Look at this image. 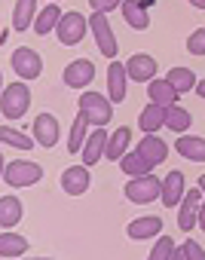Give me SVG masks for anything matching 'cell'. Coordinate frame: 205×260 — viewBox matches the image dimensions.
<instances>
[{
  "label": "cell",
  "instance_id": "cell-1",
  "mask_svg": "<svg viewBox=\"0 0 205 260\" xmlns=\"http://www.w3.org/2000/svg\"><path fill=\"white\" fill-rule=\"evenodd\" d=\"M31 107V89L28 83H7L0 92V113L7 119H22Z\"/></svg>",
  "mask_w": 205,
  "mask_h": 260
},
{
  "label": "cell",
  "instance_id": "cell-2",
  "mask_svg": "<svg viewBox=\"0 0 205 260\" xmlns=\"http://www.w3.org/2000/svg\"><path fill=\"white\" fill-rule=\"evenodd\" d=\"M37 181H43V166L31 162V159H13L4 166V184L19 190V187H34Z\"/></svg>",
  "mask_w": 205,
  "mask_h": 260
},
{
  "label": "cell",
  "instance_id": "cell-3",
  "mask_svg": "<svg viewBox=\"0 0 205 260\" xmlns=\"http://www.w3.org/2000/svg\"><path fill=\"white\" fill-rule=\"evenodd\" d=\"M162 196V181L153 178L150 172L147 175H135L129 184H126V199L135 202V205H150Z\"/></svg>",
  "mask_w": 205,
  "mask_h": 260
},
{
  "label": "cell",
  "instance_id": "cell-4",
  "mask_svg": "<svg viewBox=\"0 0 205 260\" xmlns=\"http://www.w3.org/2000/svg\"><path fill=\"white\" fill-rule=\"evenodd\" d=\"M89 31H92V37H95L101 55L114 61L120 43H117V34H114V28H111V22H108V13H92V16H89Z\"/></svg>",
  "mask_w": 205,
  "mask_h": 260
},
{
  "label": "cell",
  "instance_id": "cell-5",
  "mask_svg": "<svg viewBox=\"0 0 205 260\" xmlns=\"http://www.w3.org/2000/svg\"><path fill=\"white\" fill-rule=\"evenodd\" d=\"M80 110L89 116L92 125H108L114 116V101L101 92H83L80 95Z\"/></svg>",
  "mask_w": 205,
  "mask_h": 260
},
{
  "label": "cell",
  "instance_id": "cell-6",
  "mask_svg": "<svg viewBox=\"0 0 205 260\" xmlns=\"http://www.w3.org/2000/svg\"><path fill=\"white\" fill-rule=\"evenodd\" d=\"M86 28H89V19H86L83 13H77V10L64 13L61 22H58V28H55L58 43H61V46H77V43L86 37Z\"/></svg>",
  "mask_w": 205,
  "mask_h": 260
},
{
  "label": "cell",
  "instance_id": "cell-7",
  "mask_svg": "<svg viewBox=\"0 0 205 260\" xmlns=\"http://www.w3.org/2000/svg\"><path fill=\"white\" fill-rule=\"evenodd\" d=\"M10 64H13V71H16L22 80H37V77L43 74V58H40L37 49H31V46H19V49L13 52Z\"/></svg>",
  "mask_w": 205,
  "mask_h": 260
},
{
  "label": "cell",
  "instance_id": "cell-8",
  "mask_svg": "<svg viewBox=\"0 0 205 260\" xmlns=\"http://www.w3.org/2000/svg\"><path fill=\"white\" fill-rule=\"evenodd\" d=\"M202 190H199V184L193 187V190H187L184 193V199H181V211H178V230L181 233H190L196 223H199V205H202Z\"/></svg>",
  "mask_w": 205,
  "mask_h": 260
},
{
  "label": "cell",
  "instance_id": "cell-9",
  "mask_svg": "<svg viewBox=\"0 0 205 260\" xmlns=\"http://www.w3.org/2000/svg\"><path fill=\"white\" fill-rule=\"evenodd\" d=\"M61 80H64L67 89H86V86L95 80V64H92L89 58H74V61L64 68Z\"/></svg>",
  "mask_w": 205,
  "mask_h": 260
},
{
  "label": "cell",
  "instance_id": "cell-10",
  "mask_svg": "<svg viewBox=\"0 0 205 260\" xmlns=\"http://www.w3.org/2000/svg\"><path fill=\"white\" fill-rule=\"evenodd\" d=\"M92 187V175H89V166H67L61 172V190L67 196H83L86 190Z\"/></svg>",
  "mask_w": 205,
  "mask_h": 260
},
{
  "label": "cell",
  "instance_id": "cell-11",
  "mask_svg": "<svg viewBox=\"0 0 205 260\" xmlns=\"http://www.w3.org/2000/svg\"><path fill=\"white\" fill-rule=\"evenodd\" d=\"M34 138H37L40 147H55L58 144L61 125H58V119L52 113H37V119H34Z\"/></svg>",
  "mask_w": 205,
  "mask_h": 260
},
{
  "label": "cell",
  "instance_id": "cell-12",
  "mask_svg": "<svg viewBox=\"0 0 205 260\" xmlns=\"http://www.w3.org/2000/svg\"><path fill=\"white\" fill-rule=\"evenodd\" d=\"M126 71H129V80H135V83H150V80L156 77L159 64H156L153 55H147V52H135V55L126 61Z\"/></svg>",
  "mask_w": 205,
  "mask_h": 260
},
{
  "label": "cell",
  "instance_id": "cell-13",
  "mask_svg": "<svg viewBox=\"0 0 205 260\" xmlns=\"http://www.w3.org/2000/svg\"><path fill=\"white\" fill-rule=\"evenodd\" d=\"M108 132H105V125H95V132H89V138H86V144H83V162L86 166H95V162H101L105 159V153H108Z\"/></svg>",
  "mask_w": 205,
  "mask_h": 260
},
{
  "label": "cell",
  "instance_id": "cell-14",
  "mask_svg": "<svg viewBox=\"0 0 205 260\" xmlns=\"http://www.w3.org/2000/svg\"><path fill=\"white\" fill-rule=\"evenodd\" d=\"M162 233V217L156 214H144V217H135L129 226H126V236L132 242H141V239H156Z\"/></svg>",
  "mask_w": 205,
  "mask_h": 260
},
{
  "label": "cell",
  "instance_id": "cell-15",
  "mask_svg": "<svg viewBox=\"0 0 205 260\" xmlns=\"http://www.w3.org/2000/svg\"><path fill=\"white\" fill-rule=\"evenodd\" d=\"M126 86H129V71H126V64L123 61H111V68H108V98L114 101V104H120L123 98H126Z\"/></svg>",
  "mask_w": 205,
  "mask_h": 260
},
{
  "label": "cell",
  "instance_id": "cell-16",
  "mask_svg": "<svg viewBox=\"0 0 205 260\" xmlns=\"http://www.w3.org/2000/svg\"><path fill=\"white\" fill-rule=\"evenodd\" d=\"M184 187H187L184 175H181V172H168V175L162 178V196H159L162 205H165V208H178L181 199H184V193H187Z\"/></svg>",
  "mask_w": 205,
  "mask_h": 260
},
{
  "label": "cell",
  "instance_id": "cell-17",
  "mask_svg": "<svg viewBox=\"0 0 205 260\" xmlns=\"http://www.w3.org/2000/svg\"><path fill=\"white\" fill-rule=\"evenodd\" d=\"M120 10H123V19H126L129 28H135V31H147L150 28V13L144 7V0H123Z\"/></svg>",
  "mask_w": 205,
  "mask_h": 260
},
{
  "label": "cell",
  "instance_id": "cell-18",
  "mask_svg": "<svg viewBox=\"0 0 205 260\" xmlns=\"http://www.w3.org/2000/svg\"><path fill=\"white\" fill-rule=\"evenodd\" d=\"M175 150H178L184 159H190V162H205V138H202V135H187V132H181V138L175 141Z\"/></svg>",
  "mask_w": 205,
  "mask_h": 260
},
{
  "label": "cell",
  "instance_id": "cell-19",
  "mask_svg": "<svg viewBox=\"0 0 205 260\" xmlns=\"http://www.w3.org/2000/svg\"><path fill=\"white\" fill-rule=\"evenodd\" d=\"M138 150L153 162V166H159V162H165V156H168V144L156 135V132H144V138L138 141Z\"/></svg>",
  "mask_w": 205,
  "mask_h": 260
},
{
  "label": "cell",
  "instance_id": "cell-20",
  "mask_svg": "<svg viewBox=\"0 0 205 260\" xmlns=\"http://www.w3.org/2000/svg\"><path fill=\"white\" fill-rule=\"evenodd\" d=\"M162 125H165V104L150 101L141 110V116H138V128H141V132H159Z\"/></svg>",
  "mask_w": 205,
  "mask_h": 260
},
{
  "label": "cell",
  "instance_id": "cell-21",
  "mask_svg": "<svg viewBox=\"0 0 205 260\" xmlns=\"http://www.w3.org/2000/svg\"><path fill=\"white\" fill-rule=\"evenodd\" d=\"M129 141H132V128H129V125H120L117 132L108 138V153H105V159L120 162V159L126 156V150H129Z\"/></svg>",
  "mask_w": 205,
  "mask_h": 260
},
{
  "label": "cell",
  "instance_id": "cell-22",
  "mask_svg": "<svg viewBox=\"0 0 205 260\" xmlns=\"http://www.w3.org/2000/svg\"><path fill=\"white\" fill-rule=\"evenodd\" d=\"M22 254H28V239L13 233V230H4V236H0V257L13 260V257H22Z\"/></svg>",
  "mask_w": 205,
  "mask_h": 260
},
{
  "label": "cell",
  "instance_id": "cell-23",
  "mask_svg": "<svg viewBox=\"0 0 205 260\" xmlns=\"http://www.w3.org/2000/svg\"><path fill=\"white\" fill-rule=\"evenodd\" d=\"M37 19V0H16L13 7V31H28Z\"/></svg>",
  "mask_w": 205,
  "mask_h": 260
},
{
  "label": "cell",
  "instance_id": "cell-24",
  "mask_svg": "<svg viewBox=\"0 0 205 260\" xmlns=\"http://www.w3.org/2000/svg\"><path fill=\"white\" fill-rule=\"evenodd\" d=\"M147 95H150V101L165 104V107H168V104H178V98H181V92H178L168 80H156V77L147 83Z\"/></svg>",
  "mask_w": 205,
  "mask_h": 260
},
{
  "label": "cell",
  "instance_id": "cell-25",
  "mask_svg": "<svg viewBox=\"0 0 205 260\" xmlns=\"http://www.w3.org/2000/svg\"><path fill=\"white\" fill-rule=\"evenodd\" d=\"M61 16H64V13L55 7V0H52L49 7H43V10L37 13V19H34V31H37V37H46L49 31H55L58 22H61Z\"/></svg>",
  "mask_w": 205,
  "mask_h": 260
},
{
  "label": "cell",
  "instance_id": "cell-26",
  "mask_svg": "<svg viewBox=\"0 0 205 260\" xmlns=\"http://www.w3.org/2000/svg\"><path fill=\"white\" fill-rule=\"evenodd\" d=\"M120 169H123L129 178H135V175H147V172H153V162L135 147V150H126V156L120 159Z\"/></svg>",
  "mask_w": 205,
  "mask_h": 260
},
{
  "label": "cell",
  "instance_id": "cell-27",
  "mask_svg": "<svg viewBox=\"0 0 205 260\" xmlns=\"http://www.w3.org/2000/svg\"><path fill=\"white\" fill-rule=\"evenodd\" d=\"M19 220H22V202L7 193L4 199H0V226H4V230H13Z\"/></svg>",
  "mask_w": 205,
  "mask_h": 260
},
{
  "label": "cell",
  "instance_id": "cell-28",
  "mask_svg": "<svg viewBox=\"0 0 205 260\" xmlns=\"http://www.w3.org/2000/svg\"><path fill=\"white\" fill-rule=\"evenodd\" d=\"M190 122H193V116H190V110L187 107H181V104H168L165 107V128H172V132H187L190 128Z\"/></svg>",
  "mask_w": 205,
  "mask_h": 260
},
{
  "label": "cell",
  "instance_id": "cell-29",
  "mask_svg": "<svg viewBox=\"0 0 205 260\" xmlns=\"http://www.w3.org/2000/svg\"><path fill=\"white\" fill-rule=\"evenodd\" d=\"M86 125H89V116L80 110L77 113V119H74V125H71V135H67V150L71 153H83V144H86Z\"/></svg>",
  "mask_w": 205,
  "mask_h": 260
},
{
  "label": "cell",
  "instance_id": "cell-30",
  "mask_svg": "<svg viewBox=\"0 0 205 260\" xmlns=\"http://www.w3.org/2000/svg\"><path fill=\"white\" fill-rule=\"evenodd\" d=\"M165 80H168L181 95H184V92H193V89H196V83H199V80H196V74H193L190 68H172V71L165 74Z\"/></svg>",
  "mask_w": 205,
  "mask_h": 260
},
{
  "label": "cell",
  "instance_id": "cell-31",
  "mask_svg": "<svg viewBox=\"0 0 205 260\" xmlns=\"http://www.w3.org/2000/svg\"><path fill=\"white\" fill-rule=\"evenodd\" d=\"M0 138H4V144H10V147H19V150H31V147L37 144V138H28V135L16 132L13 125H4V128H0Z\"/></svg>",
  "mask_w": 205,
  "mask_h": 260
},
{
  "label": "cell",
  "instance_id": "cell-32",
  "mask_svg": "<svg viewBox=\"0 0 205 260\" xmlns=\"http://www.w3.org/2000/svg\"><path fill=\"white\" fill-rule=\"evenodd\" d=\"M172 260H205V251L199 248V242L187 239L181 248H175V251H172Z\"/></svg>",
  "mask_w": 205,
  "mask_h": 260
},
{
  "label": "cell",
  "instance_id": "cell-33",
  "mask_svg": "<svg viewBox=\"0 0 205 260\" xmlns=\"http://www.w3.org/2000/svg\"><path fill=\"white\" fill-rule=\"evenodd\" d=\"M172 251H175V242L168 236H156V245L150 248V260H172Z\"/></svg>",
  "mask_w": 205,
  "mask_h": 260
},
{
  "label": "cell",
  "instance_id": "cell-34",
  "mask_svg": "<svg viewBox=\"0 0 205 260\" xmlns=\"http://www.w3.org/2000/svg\"><path fill=\"white\" fill-rule=\"evenodd\" d=\"M187 52L190 55H205V28H196L187 37Z\"/></svg>",
  "mask_w": 205,
  "mask_h": 260
},
{
  "label": "cell",
  "instance_id": "cell-35",
  "mask_svg": "<svg viewBox=\"0 0 205 260\" xmlns=\"http://www.w3.org/2000/svg\"><path fill=\"white\" fill-rule=\"evenodd\" d=\"M89 7L95 13H114L117 7H123V0H89Z\"/></svg>",
  "mask_w": 205,
  "mask_h": 260
},
{
  "label": "cell",
  "instance_id": "cell-36",
  "mask_svg": "<svg viewBox=\"0 0 205 260\" xmlns=\"http://www.w3.org/2000/svg\"><path fill=\"white\" fill-rule=\"evenodd\" d=\"M199 230L205 233V199H202V205H199Z\"/></svg>",
  "mask_w": 205,
  "mask_h": 260
},
{
  "label": "cell",
  "instance_id": "cell-37",
  "mask_svg": "<svg viewBox=\"0 0 205 260\" xmlns=\"http://www.w3.org/2000/svg\"><path fill=\"white\" fill-rule=\"evenodd\" d=\"M193 92H196L199 98H205V80H202V83H196V89H193Z\"/></svg>",
  "mask_w": 205,
  "mask_h": 260
},
{
  "label": "cell",
  "instance_id": "cell-38",
  "mask_svg": "<svg viewBox=\"0 0 205 260\" xmlns=\"http://www.w3.org/2000/svg\"><path fill=\"white\" fill-rule=\"evenodd\" d=\"M187 4H190L193 10H205V0H187Z\"/></svg>",
  "mask_w": 205,
  "mask_h": 260
},
{
  "label": "cell",
  "instance_id": "cell-39",
  "mask_svg": "<svg viewBox=\"0 0 205 260\" xmlns=\"http://www.w3.org/2000/svg\"><path fill=\"white\" fill-rule=\"evenodd\" d=\"M199 190H202V193H205V175H202V178H199Z\"/></svg>",
  "mask_w": 205,
  "mask_h": 260
}]
</instances>
